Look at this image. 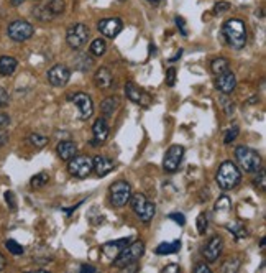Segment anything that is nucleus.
Masks as SVG:
<instances>
[{
    "label": "nucleus",
    "instance_id": "7c9ffc66",
    "mask_svg": "<svg viewBox=\"0 0 266 273\" xmlns=\"http://www.w3.org/2000/svg\"><path fill=\"white\" fill-rule=\"evenodd\" d=\"M48 179H50V176H48V173L41 171V173L35 174V176L31 178V186L35 188V190H40V188H43V186L48 183Z\"/></svg>",
    "mask_w": 266,
    "mask_h": 273
},
{
    "label": "nucleus",
    "instance_id": "4be33fe9",
    "mask_svg": "<svg viewBox=\"0 0 266 273\" xmlns=\"http://www.w3.org/2000/svg\"><path fill=\"white\" fill-rule=\"evenodd\" d=\"M181 249V242L179 240H174V242H163L159 244L156 247V254L158 255H171V254H176Z\"/></svg>",
    "mask_w": 266,
    "mask_h": 273
},
{
    "label": "nucleus",
    "instance_id": "ea45409f",
    "mask_svg": "<svg viewBox=\"0 0 266 273\" xmlns=\"http://www.w3.org/2000/svg\"><path fill=\"white\" fill-rule=\"evenodd\" d=\"M170 219H174V222L179 224V226H184L186 224V218H184V214H181V213H171L170 216H168Z\"/></svg>",
    "mask_w": 266,
    "mask_h": 273
},
{
    "label": "nucleus",
    "instance_id": "f257e3e1",
    "mask_svg": "<svg viewBox=\"0 0 266 273\" xmlns=\"http://www.w3.org/2000/svg\"><path fill=\"white\" fill-rule=\"evenodd\" d=\"M222 33L225 37L227 43L234 48V50H242V48L247 45V28H245V23L239 18H232L227 20L223 23Z\"/></svg>",
    "mask_w": 266,
    "mask_h": 273
},
{
    "label": "nucleus",
    "instance_id": "de8ad7c7",
    "mask_svg": "<svg viewBox=\"0 0 266 273\" xmlns=\"http://www.w3.org/2000/svg\"><path fill=\"white\" fill-rule=\"evenodd\" d=\"M81 271H97V268L95 267H92V265H82L81 267Z\"/></svg>",
    "mask_w": 266,
    "mask_h": 273
},
{
    "label": "nucleus",
    "instance_id": "423d86ee",
    "mask_svg": "<svg viewBox=\"0 0 266 273\" xmlns=\"http://www.w3.org/2000/svg\"><path fill=\"white\" fill-rule=\"evenodd\" d=\"M87 40H89V28L84 23H74L68 28L66 41L73 50H78V48L84 46Z\"/></svg>",
    "mask_w": 266,
    "mask_h": 273
},
{
    "label": "nucleus",
    "instance_id": "f8f14e48",
    "mask_svg": "<svg viewBox=\"0 0 266 273\" xmlns=\"http://www.w3.org/2000/svg\"><path fill=\"white\" fill-rule=\"evenodd\" d=\"M122 28H123L122 20L117 18V17L104 18L99 22V30L104 37H107V38H115L117 35L122 32Z\"/></svg>",
    "mask_w": 266,
    "mask_h": 273
},
{
    "label": "nucleus",
    "instance_id": "f03ea898",
    "mask_svg": "<svg viewBox=\"0 0 266 273\" xmlns=\"http://www.w3.org/2000/svg\"><path fill=\"white\" fill-rule=\"evenodd\" d=\"M217 185H219L222 190H234L242 181V173L232 162H223L217 171Z\"/></svg>",
    "mask_w": 266,
    "mask_h": 273
},
{
    "label": "nucleus",
    "instance_id": "2eb2a0df",
    "mask_svg": "<svg viewBox=\"0 0 266 273\" xmlns=\"http://www.w3.org/2000/svg\"><path fill=\"white\" fill-rule=\"evenodd\" d=\"M130 237H127V239H118V240H114V242H107V244H104V247H102V254L106 255L107 258H115L120 252L128 246L130 244Z\"/></svg>",
    "mask_w": 266,
    "mask_h": 273
},
{
    "label": "nucleus",
    "instance_id": "603ef678",
    "mask_svg": "<svg viewBox=\"0 0 266 273\" xmlns=\"http://www.w3.org/2000/svg\"><path fill=\"white\" fill-rule=\"evenodd\" d=\"M10 2H12L13 7H18V5H22V4L25 2V0H10Z\"/></svg>",
    "mask_w": 266,
    "mask_h": 273
},
{
    "label": "nucleus",
    "instance_id": "09e8293b",
    "mask_svg": "<svg viewBox=\"0 0 266 273\" xmlns=\"http://www.w3.org/2000/svg\"><path fill=\"white\" fill-rule=\"evenodd\" d=\"M163 271L164 273H168V271H179V267H178V265H170V267H164Z\"/></svg>",
    "mask_w": 266,
    "mask_h": 273
},
{
    "label": "nucleus",
    "instance_id": "a18cd8bd",
    "mask_svg": "<svg viewBox=\"0 0 266 273\" xmlns=\"http://www.w3.org/2000/svg\"><path fill=\"white\" fill-rule=\"evenodd\" d=\"M7 142H9V134H7V130L0 129V146H4Z\"/></svg>",
    "mask_w": 266,
    "mask_h": 273
},
{
    "label": "nucleus",
    "instance_id": "a211bd4d",
    "mask_svg": "<svg viewBox=\"0 0 266 273\" xmlns=\"http://www.w3.org/2000/svg\"><path fill=\"white\" fill-rule=\"evenodd\" d=\"M112 81H114V76H112L110 69L107 68H99L95 71L94 82L99 89H109L112 86Z\"/></svg>",
    "mask_w": 266,
    "mask_h": 273
},
{
    "label": "nucleus",
    "instance_id": "9b49d317",
    "mask_svg": "<svg viewBox=\"0 0 266 273\" xmlns=\"http://www.w3.org/2000/svg\"><path fill=\"white\" fill-rule=\"evenodd\" d=\"M73 102L79 107V115L82 120H87V118L92 117L94 104H92V99H90V96L84 94V93H78V94H74Z\"/></svg>",
    "mask_w": 266,
    "mask_h": 273
},
{
    "label": "nucleus",
    "instance_id": "37998d69",
    "mask_svg": "<svg viewBox=\"0 0 266 273\" xmlns=\"http://www.w3.org/2000/svg\"><path fill=\"white\" fill-rule=\"evenodd\" d=\"M176 25L178 28H181V33L184 35V37H187V30H186V22L183 17H176Z\"/></svg>",
    "mask_w": 266,
    "mask_h": 273
},
{
    "label": "nucleus",
    "instance_id": "2f4dec72",
    "mask_svg": "<svg viewBox=\"0 0 266 273\" xmlns=\"http://www.w3.org/2000/svg\"><path fill=\"white\" fill-rule=\"evenodd\" d=\"M5 247L9 249V252H10V254H13V255H22L23 254V247L15 240H7Z\"/></svg>",
    "mask_w": 266,
    "mask_h": 273
},
{
    "label": "nucleus",
    "instance_id": "c9c22d12",
    "mask_svg": "<svg viewBox=\"0 0 266 273\" xmlns=\"http://www.w3.org/2000/svg\"><path fill=\"white\" fill-rule=\"evenodd\" d=\"M258 171H260V174H258V176H256L255 185H256V186H260V190H264V188H266V173H264L263 168H260V170H258Z\"/></svg>",
    "mask_w": 266,
    "mask_h": 273
},
{
    "label": "nucleus",
    "instance_id": "412c9836",
    "mask_svg": "<svg viewBox=\"0 0 266 273\" xmlns=\"http://www.w3.org/2000/svg\"><path fill=\"white\" fill-rule=\"evenodd\" d=\"M18 66V61L12 56H2L0 58V76H12Z\"/></svg>",
    "mask_w": 266,
    "mask_h": 273
},
{
    "label": "nucleus",
    "instance_id": "864d4df0",
    "mask_svg": "<svg viewBox=\"0 0 266 273\" xmlns=\"http://www.w3.org/2000/svg\"><path fill=\"white\" fill-rule=\"evenodd\" d=\"M5 267V258H4V255L0 254V270H2Z\"/></svg>",
    "mask_w": 266,
    "mask_h": 273
},
{
    "label": "nucleus",
    "instance_id": "0eeeda50",
    "mask_svg": "<svg viewBox=\"0 0 266 273\" xmlns=\"http://www.w3.org/2000/svg\"><path fill=\"white\" fill-rule=\"evenodd\" d=\"M7 33H9V37L13 41L22 43V41H26L33 37L35 28H33L31 23L25 22V20H15V22H12L9 25V28H7Z\"/></svg>",
    "mask_w": 266,
    "mask_h": 273
},
{
    "label": "nucleus",
    "instance_id": "aec40b11",
    "mask_svg": "<svg viewBox=\"0 0 266 273\" xmlns=\"http://www.w3.org/2000/svg\"><path fill=\"white\" fill-rule=\"evenodd\" d=\"M56 151H58V155L61 160H66V162H69L76 153H78V146H76L73 142H69V140H66V142H61L58 146H56Z\"/></svg>",
    "mask_w": 266,
    "mask_h": 273
},
{
    "label": "nucleus",
    "instance_id": "49530a36",
    "mask_svg": "<svg viewBox=\"0 0 266 273\" xmlns=\"http://www.w3.org/2000/svg\"><path fill=\"white\" fill-rule=\"evenodd\" d=\"M10 122V117L7 114H0V129H5Z\"/></svg>",
    "mask_w": 266,
    "mask_h": 273
},
{
    "label": "nucleus",
    "instance_id": "f3484780",
    "mask_svg": "<svg viewBox=\"0 0 266 273\" xmlns=\"http://www.w3.org/2000/svg\"><path fill=\"white\" fill-rule=\"evenodd\" d=\"M115 168L114 162L106 157H95L92 160V170H95V173L99 174V176H106V174H109L112 170Z\"/></svg>",
    "mask_w": 266,
    "mask_h": 273
},
{
    "label": "nucleus",
    "instance_id": "39448f33",
    "mask_svg": "<svg viewBox=\"0 0 266 273\" xmlns=\"http://www.w3.org/2000/svg\"><path fill=\"white\" fill-rule=\"evenodd\" d=\"M131 198V186L127 181H115L110 186V202L115 207H123Z\"/></svg>",
    "mask_w": 266,
    "mask_h": 273
},
{
    "label": "nucleus",
    "instance_id": "ddd939ff",
    "mask_svg": "<svg viewBox=\"0 0 266 273\" xmlns=\"http://www.w3.org/2000/svg\"><path fill=\"white\" fill-rule=\"evenodd\" d=\"M235 87H237V78L230 69L222 74H217V89H219L222 94L227 96L230 93H234Z\"/></svg>",
    "mask_w": 266,
    "mask_h": 273
},
{
    "label": "nucleus",
    "instance_id": "20e7f679",
    "mask_svg": "<svg viewBox=\"0 0 266 273\" xmlns=\"http://www.w3.org/2000/svg\"><path fill=\"white\" fill-rule=\"evenodd\" d=\"M145 252V244L143 242H133L131 246L125 247L120 254L115 257V267L117 268H128L130 265L137 263L142 258Z\"/></svg>",
    "mask_w": 266,
    "mask_h": 273
},
{
    "label": "nucleus",
    "instance_id": "473e14b6",
    "mask_svg": "<svg viewBox=\"0 0 266 273\" xmlns=\"http://www.w3.org/2000/svg\"><path fill=\"white\" fill-rule=\"evenodd\" d=\"M28 140H30V143L37 146V148H41V146H45L46 142H48L46 137H41V135H38V134H31Z\"/></svg>",
    "mask_w": 266,
    "mask_h": 273
},
{
    "label": "nucleus",
    "instance_id": "79ce46f5",
    "mask_svg": "<svg viewBox=\"0 0 266 273\" xmlns=\"http://www.w3.org/2000/svg\"><path fill=\"white\" fill-rule=\"evenodd\" d=\"M230 9V4L228 2H219L215 7H214V13H223Z\"/></svg>",
    "mask_w": 266,
    "mask_h": 273
},
{
    "label": "nucleus",
    "instance_id": "1a4fd4ad",
    "mask_svg": "<svg viewBox=\"0 0 266 273\" xmlns=\"http://www.w3.org/2000/svg\"><path fill=\"white\" fill-rule=\"evenodd\" d=\"M184 157V148L181 145H173L168 148L164 160H163V168L168 173H174L179 168L181 162Z\"/></svg>",
    "mask_w": 266,
    "mask_h": 273
},
{
    "label": "nucleus",
    "instance_id": "a19ab883",
    "mask_svg": "<svg viewBox=\"0 0 266 273\" xmlns=\"http://www.w3.org/2000/svg\"><path fill=\"white\" fill-rule=\"evenodd\" d=\"M9 101H10L9 93H7V90H5L4 87H0V109L5 107L7 104H9Z\"/></svg>",
    "mask_w": 266,
    "mask_h": 273
},
{
    "label": "nucleus",
    "instance_id": "4c0bfd02",
    "mask_svg": "<svg viewBox=\"0 0 266 273\" xmlns=\"http://www.w3.org/2000/svg\"><path fill=\"white\" fill-rule=\"evenodd\" d=\"M230 230H234L235 232V235L239 237V239H242V237H247V229L245 227H242V226H239V224H237V226H227Z\"/></svg>",
    "mask_w": 266,
    "mask_h": 273
},
{
    "label": "nucleus",
    "instance_id": "f704fd0d",
    "mask_svg": "<svg viewBox=\"0 0 266 273\" xmlns=\"http://www.w3.org/2000/svg\"><path fill=\"white\" fill-rule=\"evenodd\" d=\"M239 134H240V130H239V127H232L230 129L227 134H225V138H223V142L225 143H230V142H234V140L239 137Z\"/></svg>",
    "mask_w": 266,
    "mask_h": 273
},
{
    "label": "nucleus",
    "instance_id": "393cba45",
    "mask_svg": "<svg viewBox=\"0 0 266 273\" xmlns=\"http://www.w3.org/2000/svg\"><path fill=\"white\" fill-rule=\"evenodd\" d=\"M118 107V97H107L106 101L102 102V112H104V115L106 117H110V115H114V112L117 110Z\"/></svg>",
    "mask_w": 266,
    "mask_h": 273
},
{
    "label": "nucleus",
    "instance_id": "8fccbe9b",
    "mask_svg": "<svg viewBox=\"0 0 266 273\" xmlns=\"http://www.w3.org/2000/svg\"><path fill=\"white\" fill-rule=\"evenodd\" d=\"M222 104L223 106H228V101L225 99V97H222ZM234 112V107H227V114H232Z\"/></svg>",
    "mask_w": 266,
    "mask_h": 273
},
{
    "label": "nucleus",
    "instance_id": "c03bdc74",
    "mask_svg": "<svg viewBox=\"0 0 266 273\" xmlns=\"http://www.w3.org/2000/svg\"><path fill=\"white\" fill-rule=\"evenodd\" d=\"M194 271L195 273H211V268H209L206 263H199V265H195Z\"/></svg>",
    "mask_w": 266,
    "mask_h": 273
},
{
    "label": "nucleus",
    "instance_id": "6e6552de",
    "mask_svg": "<svg viewBox=\"0 0 266 273\" xmlns=\"http://www.w3.org/2000/svg\"><path fill=\"white\" fill-rule=\"evenodd\" d=\"M68 170L76 178H86L92 171V160L87 155H74L69 160Z\"/></svg>",
    "mask_w": 266,
    "mask_h": 273
},
{
    "label": "nucleus",
    "instance_id": "5fc2aeb1",
    "mask_svg": "<svg viewBox=\"0 0 266 273\" xmlns=\"http://www.w3.org/2000/svg\"><path fill=\"white\" fill-rule=\"evenodd\" d=\"M148 2H151V4H158V2H161V0H148Z\"/></svg>",
    "mask_w": 266,
    "mask_h": 273
},
{
    "label": "nucleus",
    "instance_id": "c85d7f7f",
    "mask_svg": "<svg viewBox=\"0 0 266 273\" xmlns=\"http://www.w3.org/2000/svg\"><path fill=\"white\" fill-rule=\"evenodd\" d=\"M107 50V45H106V41H104L102 38H97L92 41V45H90V54H94V56H102L104 53H106Z\"/></svg>",
    "mask_w": 266,
    "mask_h": 273
},
{
    "label": "nucleus",
    "instance_id": "58836bf2",
    "mask_svg": "<svg viewBox=\"0 0 266 273\" xmlns=\"http://www.w3.org/2000/svg\"><path fill=\"white\" fill-rule=\"evenodd\" d=\"M5 201H7V204H9L10 209H17V199H15V194H13L12 191L5 193Z\"/></svg>",
    "mask_w": 266,
    "mask_h": 273
},
{
    "label": "nucleus",
    "instance_id": "b1692460",
    "mask_svg": "<svg viewBox=\"0 0 266 273\" xmlns=\"http://www.w3.org/2000/svg\"><path fill=\"white\" fill-rule=\"evenodd\" d=\"M128 202L131 204V209H133V211H135V214L140 216V214L143 213V209H145V206H146V202H148V199L145 198V194L137 193V194H133V196H131Z\"/></svg>",
    "mask_w": 266,
    "mask_h": 273
},
{
    "label": "nucleus",
    "instance_id": "7ed1b4c3",
    "mask_svg": "<svg viewBox=\"0 0 266 273\" xmlns=\"http://www.w3.org/2000/svg\"><path fill=\"white\" fill-rule=\"evenodd\" d=\"M235 158L242 170L247 173H256L261 168V157L258 155V151L250 148V146H243V145L237 146Z\"/></svg>",
    "mask_w": 266,
    "mask_h": 273
},
{
    "label": "nucleus",
    "instance_id": "dca6fc26",
    "mask_svg": "<svg viewBox=\"0 0 266 273\" xmlns=\"http://www.w3.org/2000/svg\"><path fill=\"white\" fill-rule=\"evenodd\" d=\"M92 132H94V145H102L104 142L107 140L109 137V124L104 117L97 118V120L94 122V127H92Z\"/></svg>",
    "mask_w": 266,
    "mask_h": 273
},
{
    "label": "nucleus",
    "instance_id": "72a5a7b5",
    "mask_svg": "<svg viewBox=\"0 0 266 273\" xmlns=\"http://www.w3.org/2000/svg\"><path fill=\"white\" fill-rule=\"evenodd\" d=\"M207 214H199L197 216V230H199V234H206V230H207Z\"/></svg>",
    "mask_w": 266,
    "mask_h": 273
},
{
    "label": "nucleus",
    "instance_id": "e433bc0d",
    "mask_svg": "<svg viewBox=\"0 0 266 273\" xmlns=\"http://www.w3.org/2000/svg\"><path fill=\"white\" fill-rule=\"evenodd\" d=\"M174 82H176V69L170 68L166 71V84L168 86H174Z\"/></svg>",
    "mask_w": 266,
    "mask_h": 273
},
{
    "label": "nucleus",
    "instance_id": "4468645a",
    "mask_svg": "<svg viewBox=\"0 0 266 273\" xmlns=\"http://www.w3.org/2000/svg\"><path fill=\"white\" fill-rule=\"evenodd\" d=\"M222 247H223V242L220 237H212L204 246V249H202V254H204V257L209 262H215L217 258H219V255L222 254Z\"/></svg>",
    "mask_w": 266,
    "mask_h": 273
},
{
    "label": "nucleus",
    "instance_id": "6ab92c4d",
    "mask_svg": "<svg viewBox=\"0 0 266 273\" xmlns=\"http://www.w3.org/2000/svg\"><path fill=\"white\" fill-rule=\"evenodd\" d=\"M230 213H232V201H230L228 196H222L219 198V201L215 202V214L219 216L220 219L225 221Z\"/></svg>",
    "mask_w": 266,
    "mask_h": 273
},
{
    "label": "nucleus",
    "instance_id": "5701e85b",
    "mask_svg": "<svg viewBox=\"0 0 266 273\" xmlns=\"http://www.w3.org/2000/svg\"><path fill=\"white\" fill-rule=\"evenodd\" d=\"M125 94H127V97L131 101V102H135V104H140L142 102V89H140L135 82H127L125 84Z\"/></svg>",
    "mask_w": 266,
    "mask_h": 273
},
{
    "label": "nucleus",
    "instance_id": "3c124183",
    "mask_svg": "<svg viewBox=\"0 0 266 273\" xmlns=\"http://www.w3.org/2000/svg\"><path fill=\"white\" fill-rule=\"evenodd\" d=\"M181 54H183V50H181V48H179V50H178V53H176V54H174V56H173V58H171L170 61L173 63V61H176V59H179V58H181Z\"/></svg>",
    "mask_w": 266,
    "mask_h": 273
},
{
    "label": "nucleus",
    "instance_id": "a878e982",
    "mask_svg": "<svg viewBox=\"0 0 266 273\" xmlns=\"http://www.w3.org/2000/svg\"><path fill=\"white\" fill-rule=\"evenodd\" d=\"M45 7L56 17L64 12V0H46Z\"/></svg>",
    "mask_w": 266,
    "mask_h": 273
},
{
    "label": "nucleus",
    "instance_id": "cd10ccee",
    "mask_svg": "<svg viewBox=\"0 0 266 273\" xmlns=\"http://www.w3.org/2000/svg\"><path fill=\"white\" fill-rule=\"evenodd\" d=\"M211 69H212L214 74H222V73L228 71V59L227 58H217V59H214L212 65H211Z\"/></svg>",
    "mask_w": 266,
    "mask_h": 273
},
{
    "label": "nucleus",
    "instance_id": "9d476101",
    "mask_svg": "<svg viewBox=\"0 0 266 273\" xmlns=\"http://www.w3.org/2000/svg\"><path fill=\"white\" fill-rule=\"evenodd\" d=\"M69 78H71V71L64 65H56L48 71V81L54 87H62L66 86Z\"/></svg>",
    "mask_w": 266,
    "mask_h": 273
},
{
    "label": "nucleus",
    "instance_id": "6e6d98bb",
    "mask_svg": "<svg viewBox=\"0 0 266 273\" xmlns=\"http://www.w3.org/2000/svg\"><path fill=\"white\" fill-rule=\"evenodd\" d=\"M120 2H125V0H120Z\"/></svg>",
    "mask_w": 266,
    "mask_h": 273
},
{
    "label": "nucleus",
    "instance_id": "bb28decb",
    "mask_svg": "<svg viewBox=\"0 0 266 273\" xmlns=\"http://www.w3.org/2000/svg\"><path fill=\"white\" fill-rule=\"evenodd\" d=\"M155 214H156V206H155V202L148 201V202H146L145 209H143V213L140 214L138 218L142 219L143 222H150L153 218H155Z\"/></svg>",
    "mask_w": 266,
    "mask_h": 273
},
{
    "label": "nucleus",
    "instance_id": "c756f323",
    "mask_svg": "<svg viewBox=\"0 0 266 273\" xmlns=\"http://www.w3.org/2000/svg\"><path fill=\"white\" fill-rule=\"evenodd\" d=\"M35 17H37L38 20H43V22H46V20H51V18H54V15L50 12L45 7V4H41V5H38L37 9H35Z\"/></svg>",
    "mask_w": 266,
    "mask_h": 273
}]
</instances>
